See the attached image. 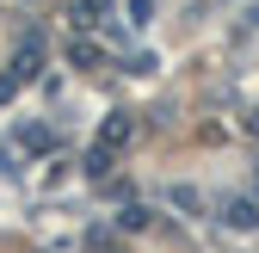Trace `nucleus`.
I'll list each match as a JSON object with an SVG mask.
<instances>
[{
  "label": "nucleus",
  "mask_w": 259,
  "mask_h": 253,
  "mask_svg": "<svg viewBox=\"0 0 259 253\" xmlns=\"http://www.w3.org/2000/svg\"><path fill=\"white\" fill-rule=\"evenodd\" d=\"M253 223H259L253 204H229V229H253Z\"/></svg>",
  "instance_id": "f257e3e1"
},
{
  "label": "nucleus",
  "mask_w": 259,
  "mask_h": 253,
  "mask_svg": "<svg viewBox=\"0 0 259 253\" xmlns=\"http://www.w3.org/2000/svg\"><path fill=\"white\" fill-rule=\"evenodd\" d=\"M105 7H111V0H80V25H93V19L105 13Z\"/></svg>",
  "instance_id": "f03ea898"
}]
</instances>
